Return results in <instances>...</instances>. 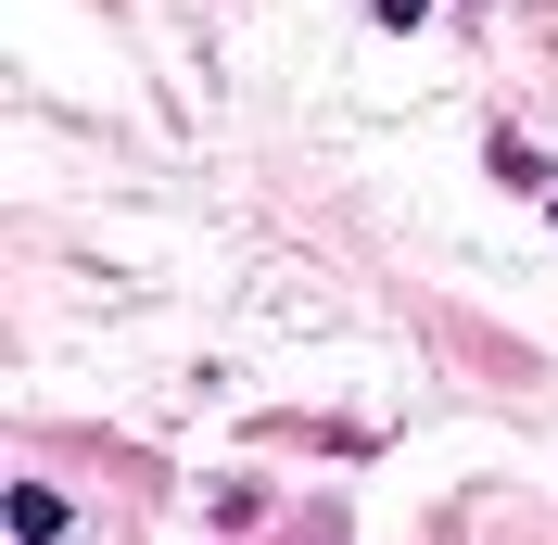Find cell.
<instances>
[{"mask_svg":"<svg viewBox=\"0 0 558 545\" xmlns=\"http://www.w3.org/2000/svg\"><path fill=\"white\" fill-rule=\"evenodd\" d=\"M381 13H393V26H407V13H418V0H381Z\"/></svg>","mask_w":558,"mask_h":545,"instance_id":"1","label":"cell"}]
</instances>
